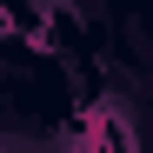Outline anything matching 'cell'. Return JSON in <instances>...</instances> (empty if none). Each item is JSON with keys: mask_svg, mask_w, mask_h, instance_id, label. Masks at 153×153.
Segmentation results:
<instances>
[{"mask_svg": "<svg viewBox=\"0 0 153 153\" xmlns=\"http://www.w3.org/2000/svg\"><path fill=\"white\" fill-rule=\"evenodd\" d=\"M0 153H33V146L27 140H0Z\"/></svg>", "mask_w": 153, "mask_h": 153, "instance_id": "obj_1", "label": "cell"}]
</instances>
